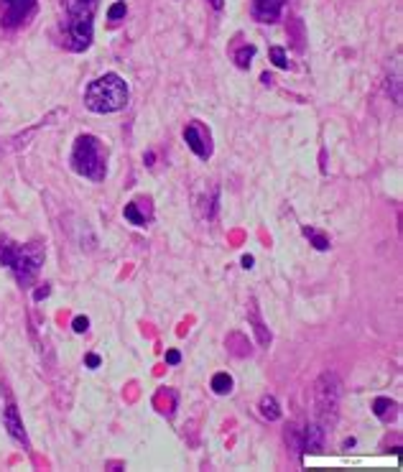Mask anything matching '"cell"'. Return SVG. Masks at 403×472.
Wrapping results in <instances>:
<instances>
[{"label":"cell","instance_id":"6da1fadb","mask_svg":"<svg viewBox=\"0 0 403 472\" xmlns=\"http://www.w3.org/2000/svg\"><path fill=\"white\" fill-rule=\"evenodd\" d=\"M125 105H128V82L115 72H107L92 79L84 90V107L97 115L118 113Z\"/></svg>","mask_w":403,"mask_h":472},{"label":"cell","instance_id":"7a4b0ae2","mask_svg":"<svg viewBox=\"0 0 403 472\" xmlns=\"http://www.w3.org/2000/svg\"><path fill=\"white\" fill-rule=\"evenodd\" d=\"M0 263L8 266L20 286H31L43 266V250L38 245H18L0 238Z\"/></svg>","mask_w":403,"mask_h":472},{"label":"cell","instance_id":"3957f363","mask_svg":"<svg viewBox=\"0 0 403 472\" xmlns=\"http://www.w3.org/2000/svg\"><path fill=\"white\" fill-rule=\"evenodd\" d=\"M100 0H64L66 5V20H64V36L66 46L72 51H84L92 44V20Z\"/></svg>","mask_w":403,"mask_h":472},{"label":"cell","instance_id":"277c9868","mask_svg":"<svg viewBox=\"0 0 403 472\" xmlns=\"http://www.w3.org/2000/svg\"><path fill=\"white\" fill-rule=\"evenodd\" d=\"M72 168L79 176L92 179V181H102L107 174V161H105V151L102 143L95 136H79L74 141L72 148Z\"/></svg>","mask_w":403,"mask_h":472},{"label":"cell","instance_id":"5b68a950","mask_svg":"<svg viewBox=\"0 0 403 472\" xmlns=\"http://www.w3.org/2000/svg\"><path fill=\"white\" fill-rule=\"evenodd\" d=\"M340 396H342V385L340 378L334 373H322L314 383V414H317V424L329 434L334 421L340 414Z\"/></svg>","mask_w":403,"mask_h":472},{"label":"cell","instance_id":"8992f818","mask_svg":"<svg viewBox=\"0 0 403 472\" xmlns=\"http://www.w3.org/2000/svg\"><path fill=\"white\" fill-rule=\"evenodd\" d=\"M36 13V0H0V23L18 28Z\"/></svg>","mask_w":403,"mask_h":472},{"label":"cell","instance_id":"52a82bcc","mask_svg":"<svg viewBox=\"0 0 403 472\" xmlns=\"http://www.w3.org/2000/svg\"><path fill=\"white\" fill-rule=\"evenodd\" d=\"M184 141H187V146L192 148V151L199 156V158H209L212 156V136H209V131L202 123H189L187 128H184Z\"/></svg>","mask_w":403,"mask_h":472},{"label":"cell","instance_id":"ba28073f","mask_svg":"<svg viewBox=\"0 0 403 472\" xmlns=\"http://www.w3.org/2000/svg\"><path fill=\"white\" fill-rule=\"evenodd\" d=\"M123 217H125L130 225H136V227H146V225L153 220V207H151V199H148V197H138V199H133L130 204H125V209H123Z\"/></svg>","mask_w":403,"mask_h":472},{"label":"cell","instance_id":"9c48e42d","mask_svg":"<svg viewBox=\"0 0 403 472\" xmlns=\"http://www.w3.org/2000/svg\"><path fill=\"white\" fill-rule=\"evenodd\" d=\"M324 439H327V432L314 421L309 424L306 429H301V452L306 455H322L324 449Z\"/></svg>","mask_w":403,"mask_h":472},{"label":"cell","instance_id":"30bf717a","mask_svg":"<svg viewBox=\"0 0 403 472\" xmlns=\"http://www.w3.org/2000/svg\"><path fill=\"white\" fill-rule=\"evenodd\" d=\"M286 0H253V18L258 23H276L283 13Z\"/></svg>","mask_w":403,"mask_h":472},{"label":"cell","instance_id":"8fae6325","mask_svg":"<svg viewBox=\"0 0 403 472\" xmlns=\"http://www.w3.org/2000/svg\"><path fill=\"white\" fill-rule=\"evenodd\" d=\"M3 424H5V429H8V434L18 442V444H23V447H28V437H26V429H23V424H20V416H18V409L10 403V406H5V414H3Z\"/></svg>","mask_w":403,"mask_h":472},{"label":"cell","instance_id":"7c38bea8","mask_svg":"<svg viewBox=\"0 0 403 472\" xmlns=\"http://www.w3.org/2000/svg\"><path fill=\"white\" fill-rule=\"evenodd\" d=\"M248 319H250V324H253V332H255V337H258V345H263V347H268L271 345V332H268V327H265V321H263V316H260V312H258V304H255V299H250L248 302Z\"/></svg>","mask_w":403,"mask_h":472},{"label":"cell","instance_id":"4fadbf2b","mask_svg":"<svg viewBox=\"0 0 403 472\" xmlns=\"http://www.w3.org/2000/svg\"><path fill=\"white\" fill-rule=\"evenodd\" d=\"M373 414H375L380 421H391V419H396V414H398V403L391 401V398H386V396H380V398L373 401Z\"/></svg>","mask_w":403,"mask_h":472},{"label":"cell","instance_id":"5bb4252c","mask_svg":"<svg viewBox=\"0 0 403 472\" xmlns=\"http://www.w3.org/2000/svg\"><path fill=\"white\" fill-rule=\"evenodd\" d=\"M258 411H260V416L268 419V421H278V419H281V406H278L276 396H263L260 403H258Z\"/></svg>","mask_w":403,"mask_h":472},{"label":"cell","instance_id":"9a60e30c","mask_svg":"<svg viewBox=\"0 0 403 472\" xmlns=\"http://www.w3.org/2000/svg\"><path fill=\"white\" fill-rule=\"evenodd\" d=\"M306 238H309V243L314 245L317 250H329V238L324 232H319L317 227H311V225H304V230H301Z\"/></svg>","mask_w":403,"mask_h":472},{"label":"cell","instance_id":"2e32d148","mask_svg":"<svg viewBox=\"0 0 403 472\" xmlns=\"http://www.w3.org/2000/svg\"><path fill=\"white\" fill-rule=\"evenodd\" d=\"M255 46L253 44H245V46H240L237 51H235V64L240 69H248L250 67V61H253V56H255Z\"/></svg>","mask_w":403,"mask_h":472},{"label":"cell","instance_id":"e0dca14e","mask_svg":"<svg viewBox=\"0 0 403 472\" xmlns=\"http://www.w3.org/2000/svg\"><path fill=\"white\" fill-rule=\"evenodd\" d=\"M212 391H214L217 396H227V393L232 391V378H230L227 373H217V375L212 378Z\"/></svg>","mask_w":403,"mask_h":472},{"label":"cell","instance_id":"ac0fdd59","mask_svg":"<svg viewBox=\"0 0 403 472\" xmlns=\"http://www.w3.org/2000/svg\"><path fill=\"white\" fill-rule=\"evenodd\" d=\"M286 444H288V449H294L296 455L301 452V429H299L296 424H291V426H288V432H286Z\"/></svg>","mask_w":403,"mask_h":472},{"label":"cell","instance_id":"d6986e66","mask_svg":"<svg viewBox=\"0 0 403 472\" xmlns=\"http://www.w3.org/2000/svg\"><path fill=\"white\" fill-rule=\"evenodd\" d=\"M125 13H128L125 3H123V0H118V3H113V5L107 8V20H113V23H118L120 18H125Z\"/></svg>","mask_w":403,"mask_h":472},{"label":"cell","instance_id":"ffe728a7","mask_svg":"<svg viewBox=\"0 0 403 472\" xmlns=\"http://www.w3.org/2000/svg\"><path fill=\"white\" fill-rule=\"evenodd\" d=\"M271 59H273V64L278 69H288V59H286V51L281 49V46H273L271 49Z\"/></svg>","mask_w":403,"mask_h":472},{"label":"cell","instance_id":"44dd1931","mask_svg":"<svg viewBox=\"0 0 403 472\" xmlns=\"http://www.w3.org/2000/svg\"><path fill=\"white\" fill-rule=\"evenodd\" d=\"M72 327H74V332H87L89 329V319L87 316H74V321H72Z\"/></svg>","mask_w":403,"mask_h":472},{"label":"cell","instance_id":"7402d4cb","mask_svg":"<svg viewBox=\"0 0 403 472\" xmlns=\"http://www.w3.org/2000/svg\"><path fill=\"white\" fill-rule=\"evenodd\" d=\"M166 362L169 365H179V362H182V352L179 350H166Z\"/></svg>","mask_w":403,"mask_h":472},{"label":"cell","instance_id":"603a6c76","mask_svg":"<svg viewBox=\"0 0 403 472\" xmlns=\"http://www.w3.org/2000/svg\"><path fill=\"white\" fill-rule=\"evenodd\" d=\"M84 362H87L89 368H100V362H102V360H100V355H87Z\"/></svg>","mask_w":403,"mask_h":472},{"label":"cell","instance_id":"cb8c5ba5","mask_svg":"<svg viewBox=\"0 0 403 472\" xmlns=\"http://www.w3.org/2000/svg\"><path fill=\"white\" fill-rule=\"evenodd\" d=\"M49 291H51L49 286H43V289H36V294H33V299H36V302H41V299H46V296H49Z\"/></svg>","mask_w":403,"mask_h":472},{"label":"cell","instance_id":"d4e9b609","mask_svg":"<svg viewBox=\"0 0 403 472\" xmlns=\"http://www.w3.org/2000/svg\"><path fill=\"white\" fill-rule=\"evenodd\" d=\"M253 263H255L253 255H242V268H253Z\"/></svg>","mask_w":403,"mask_h":472},{"label":"cell","instance_id":"484cf974","mask_svg":"<svg viewBox=\"0 0 403 472\" xmlns=\"http://www.w3.org/2000/svg\"><path fill=\"white\" fill-rule=\"evenodd\" d=\"M143 161H146V166H153V161H156V154H153V151H148V154L143 156Z\"/></svg>","mask_w":403,"mask_h":472},{"label":"cell","instance_id":"4316f807","mask_svg":"<svg viewBox=\"0 0 403 472\" xmlns=\"http://www.w3.org/2000/svg\"><path fill=\"white\" fill-rule=\"evenodd\" d=\"M209 5H212L214 10H222V5H225V0H209Z\"/></svg>","mask_w":403,"mask_h":472},{"label":"cell","instance_id":"83f0119b","mask_svg":"<svg viewBox=\"0 0 403 472\" xmlns=\"http://www.w3.org/2000/svg\"><path fill=\"white\" fill-rule=\"evenodd\" d=\"M260 82H263V84H271V82H273V77H271V74H263V77H260Z\"/></svg>","mask_w":403,"mask_h":472}]
</instances>
